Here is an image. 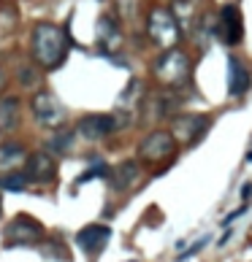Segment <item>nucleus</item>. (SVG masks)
Wrapping results in <instances>:
<instances>
[{
    "mask_svg": "<svg viewBox=\"0 0 252 262\" xmlns=\"http://www.w3.org/2000/svg\"><path fill=\"white\" fill-rule=\"evenodd\" d=\"M100 176H109V165L106 162H98V165H92L87 173H82V176H79V184H84V181H90V179H100Z\"/></svg>",
    "mask_w": 252,
    "mask_h": 262,
    "instance_id": "obj_20",
    "label": "nucleus"
},
{
    "mask_svg": "<svg viewBox=\"0 0 252 262\" xmlns=\"http://www.w3.org/2000/svg\"><path fill=\"white\" fill-rule=\"evenodd\" d=\"M187 73H190V60H187V54L179 52V49H165L155 62V76L168 86L185 84Z\"/></svg>",
    "mask_w": 252,
    "mask_h": 262,
    "instance_id": "obj_3",
    "label": "nucleus"
},
{
    "mask_svg": "<svg viewBox=\"0 0 252 262\" xmlns=\"http://www.w3.org/2000/svg\"><path fill=\"white\" fill-rule=\"evenodd\" d=\"M3 86H6V73H3V68H0V92H3Z\"/></svg>",
    "mask_w": 252,
    "mask_h": 262,
    "instance_id": "obj_25",
    "label": "nucleus"
},
{
    "mask_svg": "<svg viewBox=\"0 0 252 262\" xmlns=\"http://www.w3.org/2000/svg\"><path fill=\"white\" fill-rule=\"evenodd\" d=\"M17 27V6L11 0H0V35L11 33Z\"/></svg>",
    "mask_w": 252,
    "mask_h": 262,
    "instance_id": "obj_18",
    "label": "nucleus"
},
{
    "mask_svg": "<svg viewBox=\"0 0 252 262\" xmlns=\"http://www.w3.org/2000/svg\"><path fill=\"white\" fill-rule=\"evenodd\" d=\"M117 127H120L117 124V116H112V114H90L79 122V133L90 141H100V138L112 136Z\"/></svg>",
    "mask_w": 252,
    "mask_h": 262,
    "instance_id": "obj_8",
    "label": "nucleus"
},
{
    "mask_svg": "<svg viewBox=\"0 0 252 262\" xmlns=\"http://www.w3.org/2000/svg\"><path fill=\"white\" fill-rule=\"evenodd\" d=\"M30 49H33V60L41 68H60L62 60L68 57L70 38L65 27L54 25V22H38L30 35Z\"/></svg>",
    "mask_w": 252,
    "mask_h": 262,
    "instance_id": "obj_1",
    "label": "nucleus"
},
{
    "mask_svg": "<svg viewBox=\"0 0 252 262\" xmlns=\"http://www.w3.org/2000/svg\"><path fill=\"white\" fill-rule=\"evenodd\" d=\"M136 179H138V162L130 160V162H122L120 168L114 170L112 184H114V189H120V192H122V189H128Z\"/></svg>",
    "mask_w": 252,
    "mask_h": 262,
    "instance_id": "obj_16",
    "label": "nucleus"
},
{
    "mask_svg": "<svg viewBox=\"0 0 252 262\" xmlns=\"http://www.w3.org/2000/svg\"><path fill=\"white\" fill-rule=\"evenodd\" d=\"M241 197H244V200H249V197H252V184H244V189H241Z\"/></svg>",
    "mask_w": 252,
    "mask_h": 262,
    "instance_id": "obj_24",
    "label": "nucleus"
},
{
    "mask_svg": "<svg viewBox=\"0 0 252 262\" xmlns=\"http://www.w3.org/2000/svg\"><path fill=\"white\" fill-rule=\"evenodd\" d=\"M130 262H133V259H130Z\"/></svg>",
    "mask_w": 252,
    "mask_h": 262,
    "instance_id": "obj_26",
    "label": "nucleus"
},
{
    "mask_svg": "<svg viewBox=\"0 0 252 262\" xmlns=\"http://www.w3.org/2000/svg\"><path fill=\"white\" fill-rule=\"evenodd\" d=\"M147 33L152 38V43H157L160 49H174L182 30H179V22L171 11L152 9L149 11V19H147Z\"/></svg>",
    "mask_w": 252,
    "mask_h": 262,
    "instance_id": "obj_2",
    "label": "nucleus"
},
{
    "mask_svg": "<svg viewBox=\"0 0 252 262\" xmlns=\"http://www.w3.org/2000/svg\"><path fill=\"white\" fill-rule=\"evenodd\" d=\"M244 213H247V203H244V205H241V208H236L233 213H228V216H225V222H223V225L228 227V225H231V222H236V219H239V216H244Z\"/></svg>",
    "mask_w": 252,
    "mask_h": 262,
    "instance_id": "obj_23",
    "label": "nucleus"
},
{
    "mask_svg": "<svg viewBox=\"0 0 252 262\" xmlns=\"http://www.w3.org/2000/svg\"><path fill=\"white\" fill-rule=\"evenodd\" d=\"M176 149V138L174 133L168 130H155L138 144V157L144 162H160V160H168Z\"/></svg>",
    "mask_w": 252,
    "mask_h": 262,
    "instance_id": "obj_5",
    "label": "nucleus"
},
{
    "mask_svg": "<svg viewBox=\"0 0 252 262\" xmlns=\"http://www.w3.org/2000/svg\"><path fill=\"white\" fill-rule=\"evenodd\" d=\"M25 157H27L25 146L17 144V141H6V144H0V173H3V176L6 173H14L22 162H25Z\"/></svg>",
    "mask_w": 252,
    "mask_h": 262,
    "instance_id": "obj_14",
    "label": "nucleus"
},
{
    "mask_svg": "<svg viewBox=\"0 0 252 262\" xmlns=\"http://www.w3.org/2000/svg\"><path fill=\"white\" fill-rule=\"evenodd\" d=\"M30 184V179L25 176V173H6V176H0V189L3 192H25Z\"/></svg>",
    "mask_w": 252,
    "mask_h": 262,
    "instance_id": "obj_19",
    "label": "nucleus"
},
{
    "mask_svg": "<svg viewBox=\"0 0 252 262\" xmlns=\"http://www.w3.org/2000/svg\"><path fill=\"white\" fill-rule=\"evenodd\" d=\"M220 38L225 43H239L244 35V25H241V14L236 6H225L223 14H220V27H217Z\"/></svg>",
    "mask_w": 252,
    "mask_h": 262,
    "instance_id": "obj_11",
    "label": "nucleus"
},
{
    "mask_svg": "<svg viewBox=\"0 0 252 262\" xmlns=\"http://www.w3.org/2000/svg\"><path fill=\"white\" fill-rule=\"evenodd\" d=\"M19 84H22V86H35V84H38V73H35L33 68L25 65V68L19 70Z\"/></svg>",
    "mask_w": 252,
    "mask_h": 262,
    "instance_id": "obj_21",
    "label": "nucleus"
},
{
    "mask_svg": "<svg viewBox=\"0 0 252 262\" xmlns=\"http://www.w3.org/2000/svg\"><path fill=\"white\" fill-rule=\"evenodd\" d=\"M209 127V119L206 116H198V114H187V116H179L174 122V133L179 136L182 144H195Z\"/></svg>",
    "mask_w": 252,
    "mask_h": 262,
    "instance_id": "obj_10",
    "label": "nucleus"
},
{
    "mask_svg": "<svg viewBox=\"0 0 252 262\" xmlns=\"http://www.w3.org/2000/svg\"><path fill=\"white\" fill-rule=\"evenodd\" d=\"M25 176L30 181H38V184H49V181L57 176V162L52 160V154L46 152H35L25 157Z\"/></svg>",
    "mask_w": 252,
    "mask_h": 262,
    "instance_id": "obj_7",
    "label": "nucleus"
},
{
    "mask_svg": "<svg viewBox=\"0 0 252 262\" xmlns=\"http://www.w3.org/2000/svg\"><path fill=\"white\" fill-rule=\"evenodd\" d=\"M109 238H112V230H109L106 225H87L84 230H79L76 246L82 251H87V254H98L109 243Z\"/></svg>",
    "mask_w": 252,
    "mask_h": 262,
    "instance_id": "obj_9",
    "label": "nucleus"
},
{
    "mask_svg": "<svg viewBox=\"0 0 252 262\" xmlns=\"http://www.w3.org/2000/svg\"><path fill=\"white\" fill-rule=\"evenodd\" d=\"M44 238V225L27 213L22 216H14L6 227V235H3V243L6 246H33Z\"/></svg>",
    "mask_w": 252,
    "mask_h": 262,
    "instance_id": "obj_4",
    "label": "nucleus"
},
{
    "mask_svg": "<svg viewBox=\"0 0 252 262\" xmlns=\"http://www.w3.org/2000/svg\"><path fill=\"white\" fill-rule=\"evenodd\" d=\"M74 130L70 127H57L54 130V136H52V141L46 146H49V152H54V154H65L70 146H74Z\"/></svg>",
    "mask_w": 252,
    "mask_h": 262,
    "instance_id": "obj_17",
    "label": "nucleus"
},
{
    "mask_svg": "<svg viewBox=\"0 0 252 262\" xmlns=\"http://www.w3.org/2000/svg\"><path fill=\"white\" fill-rule=\"evenodd\" d=\"M249 90V70L244 68L241 60L228 57V95L231 98H241Z\"/></svg>",
    "mask_w": 252,
    "mask_h": 262,
    "instance_id": "obj_12",
    "label": "nucleus"
},
{
    "mask_svg": "<svg viewBox=\"0 0 252 262\" xmlns=\"http://www.w3.org/2000/svg\"><path fill=\"white\" fill-rule=\"evenodd\" d=\"M19 119H22V103L19 98H0V133H9V130H17L19 127Z\"/></svg>",
    "mask_w": 252,
    "mask_h": 262,
    "instance_id": "obj_15",
    "label": "nucleus"
},
{
    "mask_svg": "<svg viewBox=\"0 0 252 262\" xmlns=\"http://www.w3.org/2000/svg\"><path fill=\"white\" fill-rule=\"evenodd\" d=\"M33 116H35V122L38 124H44V127H57L62 124V119H65V108L57 103V98H54L52 92H38L35 98H33Z\"/></svg>",
    "mask_w": 252,
    "mask_h": 262,
    "instance_id": "obj_6",
    "label": "nucleus"
},
{
    "mask_svg": "<svg viewBox=\"0 0 252 262\" xmlns=\"http://www.w3.org/2000/svg\"><path fill=\"white\" fill-rule=\"evenodd\" d=\"M120 43H122L120 25H117L112 17H100V22H98V49L112 54L114 49H120Z\"/></svg>",
    "mask_w": 252,
    "mask_h": 262,
    "instance_id": "obj_13",
    "label": "nucleus"
},
{
    "mask_svg": "<svg viewBox=\"0 0 252 262\" xmlns=\"http://www.w3.org/2000/svg\"><path fill=\"white\" fill-rule=\"evenodd\" d=\"M206 243H209V238H201V241H195V243H193L187 251H182V254H179V259H187V257H193V254H198V251H201Z\"/></svg>",
    "mask_w": 252,
    "mask_h": 262,
    "instance_id": "obj_22",
    "label": "nucleus"
}]
</instances>
